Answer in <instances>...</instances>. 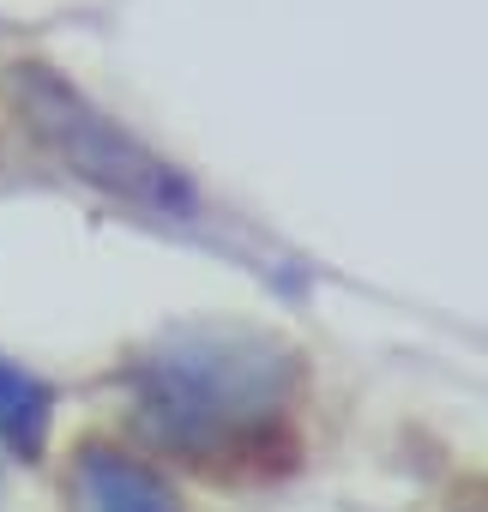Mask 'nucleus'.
I'll use <instances>...</instances> for the list:
<instances>
[{
	"instance_id": "2",
	"label": "nucleus",
	"mask_w": 488,
	"mask_h": 512,
	"mask_svg": "<svg viewBox=\"0 0 488 512\" xmlns=\"http://www.w3.org/2000/svg\"><path fill=\"white\" fill-rule=\"evenodd\" d=\"M79 500L85 512H175L169 494L127 458H109V452H85L79 464Z\"/></svg>"
},
{
	"instance_id": "3",
	"label": "nucleus",
	"mask_w": 488,
	"mask_h": 512,
	"mask_svg": "<svg viewBox=\"0 0 488 512\" xmlns=\"http://www.w3.org/2000/svg\"><path fill=\"white\" fill-rule=\"evenodd\" d=\"M49 416H55V392L31 368L0 356V440L19 458H37L43 440H49Z\"/></svg>"
},
{
	"instance_id": "1",
	"label": "nucleus",
	"mask_w": 488,
	"mask_h": 512,
	"mask_svg": "<svg viewBox=\"0 0 488 512\" xmlns=\"http://www.w3.org/2000/svg\"><path fill=\"white\" fill-rule=\"evenodd\" d=\"M13 97H19V109L31 115V133H37L73 175H85V181H97V187H109V193H127V199H139V193L163 199L169 175H163L109 115H97L67 79H55L49 67H19V73H13Z\"/></svg>"
}]
</instances>
